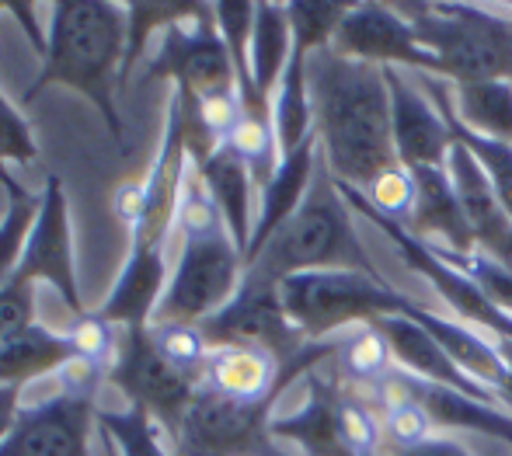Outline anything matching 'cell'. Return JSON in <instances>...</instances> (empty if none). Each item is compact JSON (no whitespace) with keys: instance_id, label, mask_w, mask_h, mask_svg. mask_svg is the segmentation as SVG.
Instances as JSON below:
<instances>
[{"instance_id":"74e56055","label":"cell","mask_w":512,"mask_h":456,"mask_svg":"<svg viewBox=\"0 0 512 456\" xmlns=\"http://www.w3.org/2000/svg\"><path fill=\"white\" fill-rule=\"evenodd\" d=\"M35 157H39V147H35L32 129L21 119L18 108L0 94V168L4 164H32Z\"/></svg>"},{"instance_id":"e0dca14e","label":"cell","mask_w":512,"mask_h":456,"mask_svg":"<svg viewBox=\"0 0 512 456\" xmlns=\"http://www.w3.org/2000/svg\"><path fill=\"white\" fill-rule=\"evenodd\" d=\"M446 171L457 188L460 209L467 216V227L478 244V255L495 258V262H512V216L506 213L502 199L495 195L492 182L485 178L481 164L467 154L460 143H453L450 157H446Z\"/></svg>"},{"instance_id":"d6a6232c","label":"cell","mask_w":512,"mask_h":456,"mask_svg":"<svg viewBox=\"0 0 512 456\" xmlns=\"http://www.w3.org/2000/svg\"><path fill=\"white\" fill-rule=\"evenodd\" d=\"M349 7L352 4H328V0H293V4H286L293 28V49H300L307 56L317 53V49H328L335 42Z\"/></svg>"},{"instance_id":"4fadbf2b","label":"cell","mask_w":512,"mask_h":456,"mask_svg":"<svg viewBox=\"0 0 512 456\" xmlns=\"http://www.w3.org/2000/svg\"><path fill=\"white\" fill-rule=\"evenodd\" d=\"M199 331H203L209 349L251 345V349H262L272 359H279V366H290L310 345L286 317L283 303H279V289L241 286L220 314L199 324Z\"/></svg>"},{"instance_id":"b9f144b4","label":"cell","mask_w":512,"mask_h":456,"mask_svg":"<svg viewBox=\"0 0 512 456\" xmlns=\"http://www.w3.org/2000/svg\"><path fill=\"white\" fill-rule=\"evenodd\" d=\"M0 185L7 188V195H11V199H18V195H25V192H28V188H21L11 175H7V168H0Z\"/></svg>"},{"instance_id":"f546056e","label":"cell","mask_w":512,"mask_h":456,"mask_svg":"<svg viewBox=\"0 0 512 456\" xmlns=\"http://www.w3.org/2000/svg\"><path fill=\"white\" fill-rule=\"evenodd\" d=\"M328 366L349 387H370V390H377L398 369L391 356V345H387L384 331L377 324H359V328L342 331L335 338V356H331Z\"/></svg>"},{"instance_id":"30bf717a","label":"cell","mask_w":512,"mask_h":456,"mask_svg":"<svg viewBox=\"0 0 512 456\" xmlns=\"http://www.w3.org/2000/svg\"><path fill=\"white\" fill-rule=\"evenodd\" d=\"M338 192L345 195V202L352 206V213L366 216L373 227L384 230V234L391 237V244L398 248V255L405 258L411 269L422 275L432 289H436L439 300H443L446 307L460 317V321L471 324V328H478L481 335L488 331V335H492V342H512V314H509V310H502L495 300H488V296L481 293V289L474 286L467 275H460L453 265H446L425 241L411 237L405 227H398V223L387 220V216L373 213L370 202L363 199V192H359V188L338 182Z\"/></svg>"},{"instance_id":"f35d334b","label":"cell","mask_w":512,"mask_h":456,"mask_svg":"<svg viewBox=\"0 0 512 456\" xmlns=\"http://www.w3.org/2000/svg\"><path fill=\"white\" fill-rule=\"evenodd\" d=\"M380 456H474L464 443H457L446 432H432L425 439L415 443H394V446H380Z\"/></svg>"},{"instance_id":"4316f807","label":"cell","mask_w":512,"mask_h":456,"mask_svg":"<svg viewBox=\"0 0 512 456\" xmlns=\"http://www.w3.org/2000/svg\"><path fill=\"white\" fill-rule=\"evenodd\" d=\"M422 81H425L422 84L425 94H429V98L436 101L439 112H443L453 143H460V147H464L467 154L481 164V171H485V178L492 182L495 195H499L502 206H506V213L512 216V143L509 140H495V136H481V133H474V129H467L450 108V94H446L450 81H443V77H432V74H422Z\"/></svg>"},{"instance_id":"ffe728a7","label":"cell","mask_w":512,"mask_h":456,"mask_svg":"<svg viewBox=\"0 0 512 456\" xmlns=\"http://www.w3.org/2000/svg\"><path fill=\"white\" fill-rule=\"evenodd\" d=\"M380 331H384L387 345H391V356H394V366L405 369V373L418 376L425 383H436V387H450V390H460L467 397H478V401H492V404H502L492 390H485L481 383H474L471 376L464 373L450 356L443 352V345L429 335L425 328H418L411 317H380L373 321ZM506 408V404H502Z\"/></svg>"},{"instance_id":"5b68a950","label":"cell","mask_w":512,"mask_h":456,"mask_svg":"<svg viewBox=\"0 0 512 456\" xmlns=\"http://www.w3.org/2000/svg\"><path fill=\"white\" fill-rule=\"evenodd\" d=\"M279 303L307 342H328L359 324L398 317L405 293L373 272H304L279 282Z\"/></svg>"},{"instance_id":"ab89813d","label":"cell","mask_w":512,"mask_h":456,"mask_svg":"<svg viewBox=\"0 0 512 456\" xmlns=\"http://www.w3.org/2000/svg\"><path fill=\"white\" fill-rule=\"evenodd\" d=\"M21 387H0V443L11 436V429L21 418Z\"/></svg>"},{"instance_id":"e575fe53","label":"cell","mask_w":512,"mask_h":456,"mask_svg":"<svg viewBox=\"0 0 512 456\" xmlns=\"http://www.w3.org/2000/svg\"><path fill=\"white\" fill-rule=\"evenodd\" d=\"M150 335H154L161 352L182 369V373L196 376V380L203 383L206 359H209V345H206L203 331L192 328V324H150Z\"/></svg>"},{"instance_id":"6da1fadb","label":"cell","mask_w":512,"mask_h":456,"mask_svg":"<svg viewBox=\"0 0 512 456\" xmlns=\"http://www.w3.org/2000/svg\"><path fill=\"white\" fill-rule=\"evenodd\" d=\"M314 133L335 182L366 192L380 175L398 168L391 133V91L380 67L317 49L307 56Z\"/></svg>"},{"instance_id":"60d3db41","label":"cell","mask_w":512,"mask_h":456,"mask_svg":"<svg viewBox=\"0 0 512 456\" xmlns=\"http://www.w3.org/2000/svg\"><path fill=\"white\" fill-rule=\"evenodd\" d=\"M4 11L7 14H14V18L25 25V32H28V39H32V46L39 49V56H46V35H42V28L35 25V14H42V7H35V4H4Z\"/></svg>"},{"instance_id":"277c9868","label":"cell","mask_w":512,"mask_h":456,"mask_svg":"<svg viewBox=\"0 0 512 456\" xmlns=\"http://www.w3.org/2000/svg\"><path fill=\"white\" fill-rule=\"evenodd\" d=\"M450 84L512 81V14L481 4H398Z\"/></svg>"},{"instance_id":"9c48e42d","label":"cell","mask_w":512,"mask_h":456,"mask_svg":"<svg viewBox=\"0 0 512 456\" xmlns=\"http://www.w3.org/2000/svg\"><path fill=\"white\" fill-rule=\"evenodd\" d=\"M272 408L199 387L175 432V456H286L272 443Z\"/></svg>"},{"instance_id":"484cf974","label":"cell","mask_w":512,"mask_h":456,"mask_svg":"<svg viewBox=\"0 0 512 456\" xmlns=\"http://www.w3.org/2000/svg\"><path fill=\"white\" fill-rule=\"evenodd\" d=\"M77 356V345L67 335H56L32 324L21 335L0 342V387H25L46 373H63Z\"/></svg>"},{"instance_id":"d6986e66","label":"cell","mask_w":512,"mask_h":456,"mask_svg":"<svg viewBox=\"0 0 512 456\" xmlns=\"http://www.w3.org/2000/svg\"><path fill=\"white\" fill-rule=\"evenodd\" d=\"M415 213H411L408 234L425 241L429 248L450 251V255H474L478 244L467 227V216L460 209L457 188L446 168H415Z\"/></svg>"},{"instance_id":"ac0fdd59","label":"cell","mask_w":512,"mask_h":456,"mask_svg":"<svg viewBox=\"0 0 512 456\" xmlns=\"http://www.w3.org/2000/svg\"><path fill=\"white\" fill-rule=\"evenodd\" d=\"M401 317H411L418 328H425L443 352L453 359L474 383H481L485 390H492L502 404H506V390H509V373H506V359H502L499 345L492 338H485L478 328L464 321H453V317H443L436 310H425L422 303H415L411 296H405L401 303ZM509 408V404H506Z\"/></svg>"},{"instance_id":"83f0119b","label":"cell","mask_w":512,"mask_h":456,"mask_svg":"<svg viewBox=\"0 0 512 456\" xmlns=\"http://www.w3.org/2000/svg\"><path fill=\"white\" fill-rule=\"evenodd\" d=\"M251 84L269 105L293 56V28L286 4H255V32H251Z\"/></svg>"},{"instance_id":"2e32d148","label":"cell","mask_w":512,"mask_h":456,"mask_svg":"<svg viewBox=\"0 0 512 456\" xmlns=\"http://www.w3.org/2000/svg\"><path fill=\"white\" fill-rule=\"evenodd\" d=\"M391 91V133L398 161L408 171L415 168H446L453 150V136L436 101L408 77V70H384Z\"/></svg>"},{"instance_id":"8992f818","label":"cell","mask_w":512,"mask_h":456,"mask_svg":"<svg viewBox=\"0 0 512 456\" xmlns=\"http://www.w3.org/2000/svg\"><path fill=\"white\" fill-rule=\"evenodd\" d=\"M272 439L300 446L304 456H363L384 446L380 418L335 369L307 373V401L286 418H272Z\"/></svg>"},{"instance_id":"3957f363","label":"cell","mask_w":512,"mask_h":456,"mask_svg":"<svg viewBox=\"0 0 512 456\" xmlns=\"http://www.w3.org/2000/svg\"><path fill=\"white\" fill-rule=\"evenodd\" d=\"M331 269L373 272V262L356 234L352 206L338 192V182L328 171V164H324V157H317V171L304 206L244 265L241 286L279 289V282L293 279V275L331 272Z\"/></svg>"},{"instance_id":"836d02e7","label":"cell","mask_w":512,"mask_h":456,"mask_svg":"<svg viewBox=\"0 0 512 456\" xmlns=\"http://www.w3.org/2000/svg\"><path fill=\"white\" fill-rule=\"evenodd\" d=\"M98 422L115 439L122 456H171L164 450V439L157 422L143 408L129 411H98Z\"/></svg>"},{"instance_id":"44dd1931","label":"cell","mask_w":512,"mask_h":456,"mask_svg":"<svg viewBox=\"0 0 512 456\" xmlns=\"http://www.w3.org/2000/svg\"><path fill=\"white\" fill-rule=\"evenodd\" d=\"M398 383L408 390V397L425 411L432 432H481L488 439H499V443L512 446V411L492 401H478V397H467L460 390L436 387V383H425L418 376L398 369Z\"/></svg>"},{"instance_id":"7a4b0ae2","label":"cell","mask_w":512,"mask_h":456,"mask_svg":"<svg viewBox=\"0 0 512 456\" xmlns=\"http://www.w3.org/2000/svg\"><path fill=\"white\" fill-rule=\"evenodd\" d=\"M126 32V4H105V0H60V4H49L46 56H42L39 81L28 88L25 98H35V94L53 88V84L84 94L105 119L112 140L122 147L115 88H119L122 60H126Z\"/></svg>"},{"instance_id":"d590c367","label":"cell","mask_w":512,"mask_h":456,"mask_svg":"<svg viewBox=\"0 0 512 456\" xmlns=\"http://www.w3.org/2000/svg\"><path fill=\"white\" fill-rule=\"evenodd\" d=\"M35 209H39V195H32V192L18 195V199H11V206H7V216H4V223H0V286L11 279L14 265H18L28 227H32V220H35Z\"/></svg>"},{"instance_id":"8d00e7d4","label":"cell","mask_w":512,"mask_h":456,"mask_svg":"<svg viewBox=\"0 0 512 456\" xmlns=\"http://www.w3.org/2000/svg\"><path fill=\"white\" fill-rule=\"evenodd\" d=\"M35 324V282L11 272V279L0 286V342L21 335Z\"/></svg>"},{"instance_id":"9a60e30c","label":"cell","mask_w":512,"mask_h":456,"mask_svg":"<svg viewBox=\"0 0 512 456\" xmlns=\"http://www.w3.org/2000/svg\"><path fill=\"white\" fill-rule=\"evenodd\" d=\"M91 418H98L95 397L63 390L21 411L11 436L0 443V456H91Z\"/></svg>"},{"instance_id":"5bb4252c","label":"cell","mask_w":512,"mask_h":456,"mask_svg":"<svg viewBox=\"0 0 512 456\" xmlns=\"http://www.w3.org/2000/svg\"><path fill=\"white\" fill-rule=\"evenodd\" d=\"M14 272L25 275L28 282H49L60 293V300L84 317L81 289H77V269H74V248H70V213L67 195L56 175L46 178L39 192V209L28 227L25 248L14 265Z\"/></svg>"},{"instance_id":"52a82bcc","label":"cell","mask_w":512,"mask_h":456,"mask_svg":"<svg viewBox=\"0 0 512 456\" xmlns=\"http://www.w3.org/2000/svg\"><path fill=\"white\" fill-rule=\"evenodd\" d=\"M244 282V251L227 227L185 234L182 255L168 279L154 321L150 324H192L199 328L220 314Z\"/></svg>"},{"instance_id":"f6af8a7d","label":"cell","mask_w":512,"mask_h":456,"mask_svg":"<svg viewBox=\"0 0 512 456\" xmlns=\"http://www.w3.org/2000/svg\"><path fill=\"white\" fill-rule=\"evenodd\" d=\"M509 269H512V262H509Z\"/></svg>"},{"instance_id":"cb8c5ba5","label":"cell","mask_w":512,"mask_h":456,"mask_svg":"<svg viewBox=\"0 0 512 456\" xmlns=\"http://www.w3.org/2000/svg\"><path fill=\"white\" fill-rule=\"evenodd\" d=\"M168 269H164V251L157 248H129L126 269H122L119 282L108 293L105 307L95 310L112 328H147L154 321L161 296L168 289Z\"/></svg>"},{"instance_id":"1f68e13d","label":"cell","mask_w":512,"mask_h":456,"mask_svg":"<svg viewBox=\"0 0 512 456\" xmlns=\"http://www.w3.org/2000/svg\"><path fill=\"white\" fill-rule=\"evenodd\" d=\"M129 7V32H126V60H122V77L119 88L133 77V67L140 63L143 49H147L150 35L168 32L171 25H182V21L196 18L203 4H126Z\"/></svg>"},{"instance_id":"4dcf8cb0","label":"cell","mask_w":512,"mask_h":456,"mask_svg":"<svg viewBox=\"0 0 512 456\" xmlns=\"http://www.w3.org/2000/svg\"><path fill=\"white\" fill-rule=\"evenodd\" d=\"M450 108L467 129L512 143V81L450 84Z\"/></svg>"},{"instance_id":"ba28073f","label":"cell","mask_w":512,"mask_h":456,"mask_svg":"<svg viewBox=\"0 0 512 456\" xmlns=\"http://www.w3.org/2000/svg\"><path fill=\"white\" fill-rule=\"evenodd\" d=\"M175 81L182 105H209V101L234 98L237 70L223 46L213 21V4L199 7L196 18L171 25L161 39V49L143 70V81Z\"/></svg>"},{"instance_id":"ee69618b","label":"cell","mask_w":512,"mask_h":456,"mask_svg":"<svg viewBox=\"0 0 512 456\" xmlns=\"http://www.w3.org/2000/svg\"><path fill=\"white\" fill-rule=\"evenodd\" d=\"M0 11H4V4H0Z\"/></svg>"},{"instance_id":"7402d4cb","label":"cell","mask_w":512,"mask_h":456,"mask_svg":"<svg viewBox=\"0 0 512 456\" xmlns=\"http://www.w3.org/2000/svg\"><path fill=\"white\" fill-rule=\"evenodd\" d=\"M317 157H321V143H317V133H314V140H307L300 150L286 154L283 161H279L276 175L258 188L255 234H251V244H248V251H244V265H248L251 258L265 248V241L304 206L310 182H314V171H317Z\"/></svg>"},{"instance_id":"8fae6325","label":"cell","mask_w":512,"mask_h":456,"mask_svg":"<svg viewBox=\"0 0 512 456\" xmlns=\"http://www.w3.org/2000/svg\"><path fill=\"white\" fill-rule=\"evenodd\" d=\"M108 383H115L133 401V408H143L161 429H168L171 439H175L196 390L203 387L196 376L182 373L164 356L161 345L150 335V324L119 331V352L108 369Z\"/></svg>"},{"instance_id":"603a6c76","label":"cell","mask_w":512,"mask_h":456,"mask_svg":"<svg viewBox=\"0 0 512 456\" xmlns=\"http://www.w3.org/2000/svg\"><path fill=\"white\" fill-rule=\"evenodd\" d=\"M199 182L206 185L213 206L220 209L223 223H227L230 237L241 251H248L251 234H255V192L258 182L248 171V164L234 154L230 147H216L209 150L203 161H192Z\"/></svg>"},{"instance_id":"d4e9b609","label":"cell","mask_w":512,"mask_h":456,"mask_svg":"<svg viewBox=\"0 0 512 456\" xmlns=\"http://www.w3.org/2000/svg\"><path fill=\"white\" fill-rule=\"evenodd\" d=\"M283 366L269 352L251 349V345H223L209 349L203 387H213L237 401H279L283 387Z\"/></svg>"},{"instance_id":"7c38bea8","label":"cell","mask_w":512,"mask_h":456,"mask_svg":"<svg viewBox=\"0 0 512 456\" xmlns=\"http://www.w3.org/2000/svg\"><path fill=\"white\" fill-rule=\"evenodd\" d=\"M338 56L370 67H394V70H415V74L436 77V60L429 49L418 42L415 28L398 7L391 4H352L331 42Z\"/></svg>"},{"instance_id":"7bdbcfd3","label":"cell","mask_w":512,"mask_h":456,"mask_svg":"<svg viewBox=\"0 0 512 456\" xmlns=\"http://www.w3.org/2000/svg\"><path fill=\"white\" fill-rule=\"evenodd\" d=\"M363 456H380V450H370V453H363Z\"/></svg>"},{"instance_id":"f1b7e54d","label":"cell","mask_w":512,"mask_h":456,"mask_svg":"<svg viewBox=\"0 0 512 456\" xmlns=\"http://www.w3.org/2000/svg\"><path fill=\"white\" fill-rule=\"evenodd\" d=\"M272 129H276L279 154H293L307 140H314V101H310V77H307V53L293 49L290 67L269 101Z\"/></svg>"}]
</instances>
